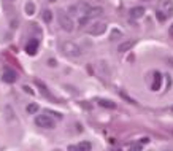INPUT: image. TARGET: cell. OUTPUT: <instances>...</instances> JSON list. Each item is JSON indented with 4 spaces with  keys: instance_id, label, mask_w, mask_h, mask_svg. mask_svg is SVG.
I'll list each match as a JSON object with an SVG mask.
<instances>
[{
    "instance_id": "cell-19",
    "label": "cell",
    "mask_w": 173,
    "mask_h": 151,
    "mask_svg": "<svg viewBox=\"0 0 173 151\" xmlns=\"http://www.w3.org/2000/svg\"><path fill=\"white\" fill-rule=\"evenodd\" d=\"M38 111V105L37 103H29L27 105V113H37Z\"/></svg>"
},
{
    "instance_id": "cell-22",
    "label": "cell",
    "mask_w": 173,
    "mask_h": 151,
    "mask_svg": "<svg viewBox=\"0 0 173 151\" xmlns=\"http://www.w3.org/2000/svg\"><path fill=\"white\" fill-rule=\"evenodd\" d=\"M118 35H119V32L114 30V32H113V37H111V40H116V38H118Z\"/></svg>"
},
{
    "instance_id": "cell-2",
    "label": "cell",
    "mask_w": 173,
    "mask_h": 151,
    "mask_svg": "<svg viewBox=\"0 0 173 151\" xmlns=\"http://www.w3.org/2000/svg\"><path fill=\"white\" fill-rule=\"evenodd\" d=\"M57 21L60 27L65 30V32H71L75 29V24H73V19L70 18V14H67L65 11H59L57 13Z\"/></svg>"
},
{
    "instance_id": "cell-5",
    "label": "cell",
    "mask_w": 173,
    "mask_h": 151,
    "mask_svg": "<svg viewBox=\"0 0 173 151\" xmlns=\"http://www.w3.org/2000/svg\"><path fill=\"white\" fill-rule=\"evenodd\" d=\"M68 151H92V146L89 142H81L78 145H68Z\"/></svg>"
},
{
    "instance_id": "cell-1",
    "label": "cell",
    "mask_w": 173,
    "mask_h": 151,
    "mask_svg": "<svg viewBox=\"0 0 173 151\" xmlns=\"http://www.w3.org/2000/svg\"><path fill=\"white\" fill-rule=\"evenodd\" d=\"M60 49H62V53L65 56H70V57H80L81 56V48L73 42H62L60 43Z\"/></svg>"
},
{
    "instance_id": "cell-12",
    "label": "cell",
    "mask_w": 173,
    "mask_h": 151,
    "mask_svg": "<svg viewBox=\"0 0 173 151\" xmlns=\"http://www.w3.org/2000/svg\"><path fill=\"white\" fill-rule=\"evenodd\" d=\"M143 14H144V8H143V7H135V8H132V10H130V16H132L133 19L141 18Z\"/></svg>"
},
{
    "instance_id": "cell-25",
    "label": "cell",
    "mask_w": 173,
    "mask_h": 151,
    "mask_svg": "<svg viewBox=\"0 0 173 151\" xmlns=\"http://www.w3.org/2000/svg\"><path fill=\"white\" fill-rule=\"evenodd\" d=\"M49 2H56V0H49Z\"/></svg>"
},
{
    "instance_id": "cell-8",
    "label": "cell",
    "mask_w": 173,
    "mask_h": 151,
    "mask_svg": "<svg viewBox=\"0 0 173 151\" xmlns=\"http://www.w3.org/2000/svg\"><path fill=\"white\" fill-rule=\"evenodd\" d=\"M97 70L100 72V75H103V76L110 75V67L107 65L105 60H99V62H97Z\"/></svg>"
},
{
    "instance_id": "cell-20",
    "label": "cell",
    "mask_w": 173,
    "mask_h": 151,
    "mask_svg": "<svg viewBox=\"0 0 173 151\" xmlns=\"http://www.w3.org/2000/svg\"><path fill=\"white\" fill-rule=\"evenodd\" d=\"M130 151H141V145H135V146H132Z\"/></svg>"
},
{
    "instance_id": "cell-21",
    "label": "cell",
    "mask_w": 173,
    "mask_h": 151,
    "mask_svg": "<svg viewBox=\"0 0 173 151\" xmlns=\"http://www.w3.org/2000/svg\"><path fill=\"white\" fill-rule=\"evenodd\" d=\"M22 88H24V91H26V92H29V94H33V91H32V89H30L29 86H27V85H26V86H22Z\"/></svg>"
},
{
    "instance_id": "cell-16",
    "label": "cell",
    "mask_w": 173,
    "mask_h": 151,
    "mask_svg": "<svg viewBox=\"0 0 173 151\" xmlns=\"http://www.w3.org/2000/svg\"><path fill=\"white\" fill-rule=\"evenodd\" d=\"M24 10H26V13L29 14V16H32L33 13H35V5H33L32 2H27L26 7H24Z\"/></svg>"
},
{
    "instance_id": "cell-17",
    "label": "cell",
    "mask_w": 173,
    "mask_h": 151,
    "mask_svg": "<svg viewBox=\"0 0 173 151\" xmlns=\"http://www.w3.org/2000/svg\"><path fill=\"white\" fill-rule=\"evenodd\" d=\"M43 21H44V22H51V21H53L51 10H44V11H43Z\"/></svg>"
},
{
    "instance_id": "cell-4",
    "label": "cell",
    "mask_w": 173,
    "mask_h": 151,
    "mask_svg": "<svg viewBox=\"0 0 173 151\" xmlns=\"http://www.w3.org/2000/svg\"><path fill=\"white\" fill-rule=\"evenodd\" d=\"M105 30H107V24L105 22H96V24H92L87 29V32L91 35H102V33H105Z\"/></svg>"
},
{
    "instance_id": "cell-6",
    "label": "cell",
    "mask_w": 173,
    "mask_h": 151,
    "mask_svg": "<svg viewBox=\"0 0 173 151\" xmlns=\"http://www.w3.org/2000/svg\"><path fill=\"white\" fill-rule=\"evenodd\" d=\"M2 78H3V81H5V83H10V85H11V83H14V81H16V78H18V76H16V72H14V70H11V69H5Z\"/></svg>"
},
{
    "instance_id": "cell-14",
    "label": "cell",
    "mask_w": 173,
    "mask_h": 151,
    "mask_svg": "<svg viewBox=\"0 0 173 151\" xmlns=\"http://www.w3.org/2000/svg\"><path fill=\"white\" fill-rule=\"evenodd\" d=\"M103 14V10L102 8H91L87 11V18H96V16H102Z\"/></svg>"
},
{
    "instance_id": "cell-10",
    "label": "cell",
    "mask_w": 173,
    "mask_h": 151,
    "mask_svg": "<svg viewBox=\"0 0 173 151\" xmlns=\"http://www.w3.org/2000/svg\"><path fill=\"white\" fill-rule=\"evenodd\" d=\"M133 48V42L132 40H127V42H122L119 46H118V51L119 53H127V51H130V49Z\"/></svg>"
},
{
    "instance_id": "cell-13",
    "label": "cell",
    "mask_w": 173,
    "mask_h": 151,
    "mask_svg": "<svg viewBox=\"0 0 173 151\" xmlns=\"http://www.w3.org/2000/svg\"><path fill=\"white\" fill-rule=\"evenodd\" d=\"M160 83H162V75H160V73H154V81H153V85H151L153 91H159Z\"/></svg>"
},
{
    "instance_id": "cell-9",
    "label": "cell",
    "mask_w": 173,
    "mask_h": 151,
    "mask_svg": "<svg viewBox=\"0 0 173 151\" xmlns=\"http://www.w3.org/2000/svg\"><path fill=\"white\" fill-rule=\"evenodd\" d=\"M35 85L40 88V92L43 94V96H46L49 100H54V97L51 96V94H49V91H48V88H46V85H43V83L40 81V80H35Z\"/></svg>"
},
{
    "instance_id": "cell-3",
    "label": "cell",
    "mask_w": 173,
    "mask_h": 151,
    "mask_svg": "<svg viewBox=\"0 0 173 151\" xmlns=\"http://www.w3.org/2000/svg\"><path fill=\"white\" fill-rule=\"evenodd\" d=\"M35 124L38 127H43V129H54L56 127V121L48 115H38L35 118Z\"/></svg>"
},
{
    "instance_id": "cell-11",
    "label": "cell",
    "mask_w": 173,
    "mask_h": 151,
    "mask_svg": "<svg viewBox=\"0 0 173 151\" xmlns=\"http://www.w3.org/2000/svg\"><path fill=\"white\" fill-rule=\"evenodd\" d=\"M37 48H38V42L37 40H32L27 43V46H26V53L27 54H37Z\"/></svg>"
},
{
    "instance_id": "cell-23",
    "label": "cell",
    "mask_w": 173,
    "mask_h": 151,
    "mask_svg": "<svg viewBox=\"0 0 173 151\" xmlns=\"http://www.w3.org/2000/svg\"><path fill=\"white\" fill-rule=\"evenodd\" d=\"M48 64L51 65V67H56V60H54V59H49V60H48Z\"/></svg>"
},
{
    "instance_id": "cell-15",
    "label": "cell",
    "mask_w": 173,
    "mask_h": 151,
    "mask_svg": "<svg viewBox=\"0 0 173 151\" xmlns=\"http://www.w3.org/2000/svg\"><path fill=\"white\" fill-rule=\"evenodd\" d=\"M99 105L100 107H103V108H116V105L113 102H110V100H99Z\"/></svg>"
},
{
    "instance_id": "cell-18",
    "label": "cell",
    "mask_w": 173,
    "mask_h": 151,
    "mask_svg": "<svg viewBox=\"0 0 173 151\" xmlns=\"http://www.w3.org/2000/svg\"><path fill=\"white\" fill-rule=\"evenodd\" d=\"M156 18H157L159 21H165L167 18H168V16H167V14L164 13V11H160V10L157 8V11H156Z\"/></svg>"
},
{
    "instance_id": "cell-7",
    "label": "cell",
    "mask_w": 173,
    "mask_h": 151,
    "mask_svg": "<svg viewBox=\"0 0 173 151\" xmlns=\"http://www.w3.org/2000/svg\"><path fill=\"white\" fill-rule=\"evenodd\" d=\"M159 10H160V11H164V13L168 16L171 11H173V3L170 2V0H164V2L159 5Z\"/></svg>"
},
{
    "instance_id": "cell-24",
    "label": "cell",
    "mask_w": 173,
    "mask_h": 151,
    "mask_svg": "<svg viewBox=\"0 0 173 151\" xmlns=\"http://www.w3.org/2000/svg\"><path fill=\"white\" fill-rule=\"evenodd\" d=\"M170 33H171V35H173V24H171V27H170Z\"/></svg>"
}]
</instances>
